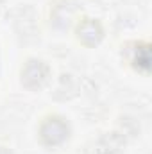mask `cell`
Returning <instances> with one entry per match:
<instances>
[{
  "mask_svg": "<svg viewBox=\"0 0 152 154\" xmlns=\"http://www.w3.org/2000/svg\"><path fill=\"white\" fill-rule=\"evenodd\" d=\"M48 66L39 59H29L22 70V82L29 90H38L48 81Z\"/></svg>",
  "mask_w": 152,
  "mask_h": 154,
  "instance_id": "cell-1",
  "label": "cell"
},
{
  "mask_svg": "<svg viewBox=\"0 0 152 154\" xmlns=\"http://www.w3.org/2000/svg\"><path fill=\"white\" fill-rule=\"evenodd\" d=\"M39 134L47 145H59L68 136V124L59 116H50L41 124Z\"/></svg>",
  "mask_w": 152,
  "mask_h": 154,
  "instance_id": "cell-2",
  "label": "cell"
},
{
  "mask_svg": "<svg viewBox=\"0 0 152 154\" xmlns=\"http://www.w3.org/2000/svg\"><path fill=\"white\" fill-rule=\"evenodd\" d=\"M102 36H104V31H102V27H100V23L97 20L84 18L77 25V38L81 39L84 45H88V47L97 45L102 39Z\"/></svg>",
  "mask_w": 152,
  "mask_h": 154,
  "instance_id": "cell-3",
  "label": "cell"
},
{
  "mask_svg": "<svg viewBox=\"0 0 152 154\" xmlns=\"http://www.w3.org/2000/svg\"><path fill=\"white\" fill-rule=\"evenodd\" d=\"M125 145V140L120 136V133H109L99 140L97 154H122Z\"/></svg>",
  "mask_w": 152,
  "mask_h": 154,
  "instance_id": "cell-4",
  "label": "cell"
},
{
  "mask_svg": "<svg viewBox=\"0 0 152 154\" xmlns=\"http://www.w3.org/2000/svg\"><path fill=\"white\" fill-rule=\"evenodd\" d=\"M132 63L136 68H141V70H149V63H150V50H149V45L147 43H136L134 45V57H132Z\"/></svg>",
  "mask_w": 152,
  "mask_h": 154,
  "instance_id": "cell-5",
  "label": "cell"
}]
</instances>
